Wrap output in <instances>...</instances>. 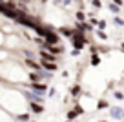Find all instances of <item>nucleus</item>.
<instances>
[{
  "label": "nucleus",
  "instance_id": "f257e3e1",
  "mask_svg": "<svg viewBox=\"0 0 124 122\" xmlns=\"http://www.w3.org/2000/svg\"><path fill=\"white\" fill-rule=\"evenodd\" d=\"M71 44H73V47H75V49H78V51H80V49H84V46L88 44V40H86L84 33H78V31H77V33L73 35V42H71Z\"/></svg>",
  "mask_w": 124,
  "mask_h": 122
},
{
  "label": "nucleus",
  "instance_id": "f03ea898",
  "mask_svg": "<svg viewBox=\"0 0 124 122\" xmlns=\"http://www.w3.org/2000/svg\"><path fill=\"white\" fill-rule=\"evenodd\" d=\"M29 89H31L33 93H37V95L42 97V95H44V93H46L49 88H47L46 82H31V84H29Z\"/></svg>",
  "mask_w": 124,
  "mask_h": 122
},
{
  "label": "nucleus",
  "instance_id": "7ed1b4c3",
  "mask_svg": "<svg viewBox=\"0 0 124 122\" xmlns=\"http://www.w3.org/2000/svg\"><path fill=\"white\" fill-rule=\"evenodd\" d=\"M44 44H47V46H58V44H60V37L51 29L49 33H47V37L44 38Z\"/></svg>",
  "mask_w": 124,
  "mask_h": 122
},
{
  "label": "nucleus",
  "instance_id": "20e7f679",
  "mask_svg": "<svg viewBox=\"0 0 124 122\" xmlns=\"http://www.w3.org/2000/svg\"><path fill=\"white\" fill-rule=\"evenodd\" d=\"M109 115L115 120H120V118H124V109L120 106H113V107H109Z\"/></svg>",
  "mask_w": 124,
  "mask_h": 122
},
{
  "label": "nucleus",
  "instance_id": "39448f33",
  "mask_svg": "<svg viewBox=\"0 0 124 122\" xmlns=\"http://www.w3.org/2000/svg\"><path fill=\"white\" fill-rule=\"evenodd\" d=\"M40 60H44V62H57V57L55 55H51L49 51H44V49H40Z\"/></svg>",
  "mask_w": 124,
  "mask_h": 122
},
{
  "label": "nucleus",
  "instance_id": "423d86ee",
  "mask_svg": "<svg viewBox=\"0 0 124 122\" xmlns=\"http://www.w3.org/2000/svg\"><path fill=\"white\" fill-rule=\"evenodd\" d=\"M29 109H31V113H35V115L44 113V106L40 102H29Z\"/></svg>",
  "mask_w": 124,
  "mask_h": 122
},
{
  "label": "nucleus",
  "instance_id": "0eeeda50",
  "mask_svg": "<svg viewBox=\"0 0 124 122\" xmlns=\"http://www.w3.org/2000/svg\"><path fill=\"white\" fill-rule=\"evenodd\" d=\"M58 33H60V35H64V37H70V38H73V35L77 33V29L64 26V27H58Z\"/></svg>",
  "mask_w": 124,
  "mask_h": 122
},
{
  "label": "nucleus",
  "instance_id": "6e6552de",
  "mask_svg": "<svg viewBox=\"0 0 124 122\" xmlns=\"http://www.w3.org/2000/svg\"><path fill=\"white\" fill-rule=\"evenodd\" d=\"M40 68L46 69V71H57L58 66H57V62H44V60H40Z\"/></svg>",
  "mask_w": 124,
  "mask_h": 122
},
{
  "label": "nucleus",
  "instance_id": "1a4fd4ad",
  "mask_svg": "<svg viewBox=\"0 0 124 122\" xmlns=\"http://www.w3.org/2000/svg\"><path fill=\"white\" fill-rule=\"evenodd\" d=\"M80 93H82V88H80V86H78V84H75L73 88H71L70 95H71V97H78V95H80Z\"/></svg>",
  "mask_w": 124,
  "mask_h": 122
},
{
  "label": "nucleus",
  "instance_id": "9d476101",
  "mask_svg": "<svg viewBox=\"0 0 124 122\" xmlns=\"http://www.w3.org/2000/svg\"><path fill=\"white\" fill-rule=\"evenodd\" d=\"M106 107H109L108 100H99V102H97V109H106Z\"/></svg>",
  "mask_w": 124,
  "mask_h": 122
},
{
  "label": "nucleus",
  "instance_id": "9b49d317",
  "mask_svg": "<svg viewBox=\"0 0 124 122\" xmlns=\"http://www.w3.org/2000/svg\"><path fill=\"white\" fill-rule=\"evenodd\" d=\"M66 117H68V120H71V122H73L75 118L78 117V113H77L75 109H71V111H68V115H66Z\"/></svg>",
  "mask_w": 124,
  "mask_h": 122
},
{
  "label": "nucleus",
  "instance_id": "f8f14e48",
  "mask_svg": "<svg viewBox=\"0 0 124 122\" xmlns=\"http://www.w3.org/2000/svg\"><path fill=\"white\" fill-rule=\"evenodd\" d=\"M16 120H18V122H29V113H22V115H18V117H16Z\"/></svg>",
  "mask_w": 124,
  "mask_h": 122
},
{
  "label": "nucleus",
  "instance_id": "ddd939ff",
  "mask_svg": "<svg viewBox=\"0 0 124 122\" xmlns=\"http://www.w3.org/2000/svg\"><path fill=\"white\" fill-rule=\"evenodd\" d=\"M99 64H101V57H99L97 53L91 55V66H99Z\"/></svg>",
  "mask_w": 124,
  "mask_h": 122
},
{
  "label": "nucleus",
  "instance_id": "4468645a",
  "mask_svg": "<svg viewBox=\"0 0 124 122\" xmlns=\"http://www.w3.org/2000/svg\"><path fill=\"white\" fill-rule=\"evenodd\" d=\"M24 57H26V58H33V60H35L37 55L33 53V51H29V49H24Z\"/></svg>",
  "mask_w": 124,
  "mask_h": 122
},
{
  "label": "nucleus",
  "instance_id": "2eb2a0df",
  "mask_svg": "<svg viewBox=\"0 0 124 122\" xmlns=\"http://www.w3.org/2000/svg\"><path fill=\"white\" fill-rule=\"evenodd\" d=\"M77 20L78 22H86V15L82 11H77Z\"/></svg>",
  "mask_w": 124,
  "mask_h": 122
},
{
  "label": "nucleus",
  "instance_id": "dca6fc26",
  "mask_svg": "<svg viewBox=\"0 0 124 122\" xmlns=\"http://www.w3.org/2000/svg\"><path fill=\"white\" fill-rule=\"evenodd\" d=\"M113 97H115L117 100H124V93L122 91H113Z\"/></svg>",
  "mask_w": 124,
  "mask_h": 122
},
{
  "label": "nucleus",
  "instance_id": "f3484780",
  "mask_svg": "<svg viewBox=\"0 0 124 122\" xmlns=\"http://www.w3.org/2000/svg\"><path fill=\"white\" fill-rule=\"evenodd\" d=\"M113 22H115V26H120V27L124 26V20H122V18H119V16H115V18H113Z\"/></svg>",
  "mask_w": 124,
  "mask_h": 122
},
{
  "label": "nucleus",
  "instance_id": "a211bd4d",
  "mask_svg": "<svg viewBox=\"0 0 124 122\" xmlns=\"http://www.w3.org/2000/svg\"><path fill=\"white\" fill-rule=\"evenodd\" d=\"M97 37H99V38H102V40H106V38H108V35H106L104 31H97Z\"/></svg>",
  "mask_w": 124,
  "mask_h": 122
},
{
  "label": "nucleus",
  "instance_id": "6ab92c4d",
  "mask_svg": "<svg viewBox=\"0 0 124 122\" xmlns=\"http://www.w3.org/2000/svg\"><path fill=\"white\" fill-rule=\"evenodd\" d=\"M97 26H99V29H104V27H106V22H104V20H99V22H97Z\"/></svg>",
  "mask_w": 124,
  "mask_h": 122
},
{
  "label": "nucleus",
  "instance_id": "aec40b11",
  "mask_svg": "<svg viewBox=\"0 0 124 122\" xmlns=\"http://www.w3.org/2000/svg\"><path fill=\"white\" fill-rule=\"evenodd\" d=\"M109 9H111L113 13H119V6H115V4H109Z\"/></svg>",
  "mask_w": 124,
  "mask_h": 122
},
{
  "label": "nucleus",
  "instance_id": "412c9836",
  "mask_svg": "<svg viewBox=\"0 0 124 122\" xmlns=\"http://www.w3.org/2000/svg\"><path fill=\"white\" fill-rule=\"evenodd\" d=\"M91 4L95 6V8H101V0H91Z\"/></svg>",
  "mask_w": 124,
  "mask_h": 122
},
{
  "label": "nucleus",
  "instance_id": "4be33fe9",
  "mask_svg": "<svg viewBox=\"0 0 124 122\" xmlns=\"http://www.w3.org/2000/svg\"><path fill=\"white\" fill-rule=\"evenodd\" d=\"M115 6H122V0H115Z\"/></svg>",
  "mask_w": 124,
  "mask_h": 122
},
{
  "label": "nucleus",
  "instance_id": "5701e85b",
  "mask_svg": "<svg viewBox=\"0 0 124 122\" xmlns=\"http://www.w3.org/2000/svg\"><path fill=\"white\" fill-rule=\"evenodd\" d=\"M73 0H64V6H68V4H71Z\"/></svg>",
  "mask_w": 124,
  "mask_h": 122
},
{
  "label": "nucleus",
  "instance_id": "b1692460",
  "mask_svg": "<svg viewBox=\"0 0 124 122\" xmlns=\"http://www.w3.org/2000/svg\"><path fill=\"white\" fill-rule=\"evenodd\" d=\"M18 2H20V4H22V6H24V4H27L29 0H18Z\"/></svg>",
  "mask_w": 124,
  "mask_h": 122
},
{
  "label": "nucleus",
  "instance_id": "393cba45",
  "mask_svg": "<svg viewBox=\"0 0 124 122\" xmlns=\"http://www.w3.org/2000/svg\"><path fill=\"white\" fill-rule=\"evenodd\" d=\"M120 49H122V51H124V44H122V46H120Z\"/></svg>",
  "mask_w": 124,
  "mask_h": 122
},
{
  "label": "nucleus",
  "instance_id": "a878e982",
  "mask_svg": "<svg viewBox=\"0 0 124 122\" xmlns=\"http://www.w3.org/2000/svg\"><path fill=\"white\" fill-rule=\"evenodd\" d=\"M101 122H108V120H101Z\"/></svg>",
  "mask_w": 124,
  "mask_h": 122
}]
</instances>
